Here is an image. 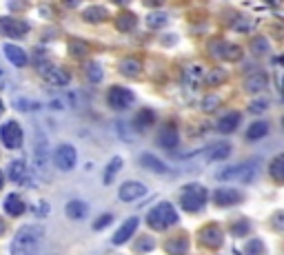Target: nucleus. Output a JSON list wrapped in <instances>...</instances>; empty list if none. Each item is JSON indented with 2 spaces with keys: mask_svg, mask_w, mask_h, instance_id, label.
<instances>
[{
  "mask_svg": "<svg viewBox=\"0 0 284 255\" xmlns=\"http://www.w3.org/2000/svg\"><path fill=\"white\" fill-rule=\"evenodd\" d=\"M45 237V228L38 224H25L18 233L14 235L9 251L12 255H36Z\"/></svg>",
  "mask_w": 284,
  "mask_h": 255,
  "instance_id": "f257e3e1",
  "label": "nucleus"
},
{
  "mask_svg": "<svg viewBox=\"0 0 284 255\" xmlns=\"http://www.w3.org/2000/svg\"><path fill=\"white\" fill-rule=\"evenodd\" d=\"M173 224H178V211L171 202H160L147 213V226H151L153 231H164Z\"/></svg>",
  "mask_w": 284,
  "mask_h": 255,
  "instance_id": "f03ea898",
  "label": "nucleus"
},
{
  "mask_svg": "<svg viewBox=\"0 0 284 255\" xmlns=\"http://www.w3.org/2000/svg\"><path fill=\"white\" fill-rule=\"evenodd\" d=\"M207 189L202 184H186L182 189V195H180V206L189 213H198V211L205 209L207 204Z\"/></svg>",
  "mask_w": 284,
  "mask_h": 255,
  "instance_id": "7ed1b4c3",
  "label": "nucleus"
},
{
  "mask_svg": "<svg viewBox=\"0 0 284 255\" xmlns=\"http://www.w3.org/2000/svg\"><path fill=\"white\" fill-rule=\"evenodd\" d=\"M258 162H244V164H235V167L222 169L218 173V180H240V182H253L258 175Z\"/></svg>",
  "mask_w": 284,
  "mask_h": 255,
  "instance_id": "20e7f679",
  "label": "nucleus"
},
{
  "mask_svg": "<svg viewBox=\"0 0 284 255\" xmlns=\"http://www.w3.org/2000/svg\"><path fill=\"white\" fill-rule=\"evenodd\" d=\"M51 162L56 164L60 171H71L78 162V156H76V149L71 145H60L56 151L51 153Z\"/></svg>",
  "mask_w": 284,
  "mask_h": 255,
  "instance_id": "39448f33",
  "label": "nucleus"
},
{
  "mask_svg": "<svg viewBox=\"0 0 284 255\" xmlns=\"http://www.w3.org/2000/svg\"><path fill=\"white\" fill-rule=\"evenodd\" d=\"M107 102H109L111 109L125 111V109H129L131 104L136 102V95H133L129 89H125V87H111L109 93H107Z\"/></svg>",
  "mask_w": 284,
  "mask_h": 255,
  "instance_id": "423d86ee",
  "label": "nucleus"
},
{
  "mask_svg": "<svg viewBox=\"0 0 284 255\" xmlns=\"http://www.w3.org/2000/svg\"><path fill=\"white\" fill-rule=\"evenodd\" d=\"M0 34L7 36V38H25L29 34V25L25 20H18V18H12V16H5L0 18Z\"/></svg>",
  "mask_w": 284,
  "mask_h": 255,
  "instance_id": "0eeeda50",
  "label": "nucleus"
},
{
  "mask_svg": "<svg viewBox=\"0 0 284 255\" xmlns=\"http://www.w3.org/2000/svg\"><path fill=\"white\" fill-rule=\"evenodd\" d=\"M49 162H51V151H49V145H47L45 136H38L34 142V164L36 169L47 178V169H49Z\"/></svg>",
  "mask_w": 284,
  "mask_h": 255,
  "instance_id": "6e6552de",
  "label": "nucleus"
},
{
  "mask_svg": "<svg viewBox=\"0 0 284 255\" xmlns=\"http://www.w3.org/2000/svg\"><path fill=\"white\" fill-rule=\"evenodd\" d=\"M23 129H20L18 122H5L3 126H0V140H3V145L7 149H18L23 147Z\"/></svg>",
  "mask_w": 284,
  "mask_h": 255,
  "instance_id": "1a4fd4ad",
  "label": "nucleus"
},
{
  "mask_svg": "<svg viewBox=\"0 0 284 255\" xmlns=\"http://www.w3.org/2000/svg\"><path fill=\"white\" fill-rule=\"evenodd\" d=\"M40 76L45 78L47 84H51V87H60L62 89V87H67L69 84V76L56 65H40Z\"/></svg>",
  "mask_w": 284,
  "mask_h": 255,
  "instance_id": "9d476101",
  "label": "nucleus"
},
{
  "mask_svg": "<svg viewBox=\"0 0 284 255\" xmlns=\"http://www.w3.org/2000/svg\"><path fill=\"white\" fill-rule=\"evenodd\" d=\"M244 200V195L238 189H216L213 191V202L218 206H231V204H240Z\"/></svg>",
  "mask_w": 284,
  "mask_h": 255,
  "instance_id": "9b49d317",
  "label": "nucleus"
},
{
  "mask_svg": "<svg viewBox=\"0 0 284 255\" xmlns=\"http://www.w3.org/2000/svg\"><path fill=\"white\" fill-rule=\"evenodd\" d=\"M147 195V187H144L142 182H125L120 187V193H118V198L122 202H136Z\"/></svg>",
  "mask_w": 284,
  "mask_h": 255,
  "instance_id": "f8f14e48",
  "label": "nucleus"
},
{
  "mask_svg": "<svg viewBox=\"0 0 284 255\" xmlns=\"http://www.w3.org/2000/svg\"><path fill=\"white\" fill-rule=\"evenodd\" d=\"M200 242L205 244V246H209V248H218V246H222V242H224V233H222V228H220L218 224H209V226H205V231L200 233Z\"/></svg>",
  "mask_w": 284,
  "mask_h": 255,
  "instance_id": "ddd939ff",
  "label": "nucleus"
},
{
  "mask_svg": "<svg viewBox=\"0 0 284 255\" xmlns=\"http://www.w3.org/2000/svg\"><path fill=\"white\" fill-rule=\"evenodd\" d=\"M138 224H140V220H138V217H129V220H127L125 224H122V226L116 231V235H114V240H111V242H114L116 246H122L125 242H129L131 235L136 233Z\"/></svg>",
  "mask_w": 284,
  "mask_h": 255,
  "instance_id": "4468645a",
  "label": "nucleus"
},
{
  "mask_svg": "<svg viewBox=\"0 0 284 255\" xmlns=\"http://www.w3.org/2000/svg\"><path fill=\"white\" fill-rule=\"evenodd\" d=\"M7 178L16 184H25L29 180V169H27V162L25 160H14L7 169Z\"/></svg>",
  "mask_w": 284,
  "mask_h": 255,
  "instance_id": "2eb2a0df",
  "label": "nucleus"
},
{
  "mask_svg": "<svg viewBox=\"0 0 284 255\" xmlns=\"http://www.w3.org/2000/svg\"><path fill=\"white\" fill-rule=\"evenodd\" d=\"M5 56L9 58V62H12L14 67H27V62H29V58H27L25 49H20L18 45H12V42H7V45L3 47Z\"/></svg>",
  "mask_w": 284,
  "mask_h": 255,
  "instance_id": "dca6fc26",
  "label": "nucleus"
},
{
  "mask_svg": "<svg viewBox=\"0 0 284 255\" xmlns=\"http://www.w3.org/2000/svg\"><path fill=\"white\" fill-rule=\"evenodd\" d=\"M140 164L144 169H149V171H153V173H160V175H167L169 173L167 164L160 160V158L151 156V153H142V156H140Z\"/></svg>",
  "mask_w": 284,
  "mask_h": 255,
  "instance_id": "f3484780",
  "label": "nucleus"
},
{
  "mask_svg": "<svg viewBox=\"0 0 284 255\" xmlns=\"http://www.w3.org/2000/svg\"><path fill=\"white\" fill-rule=\"evenodd\" d=\"M65 213H67V217H71V220H82V217L89 215V204L82 200H71V202H67Z\"/></svg>",
  "mask_w": 284,
  "mask_h": 255,
  "instance_id": "a211bd4d",
  "label": "nucleus"
},
{
  "mask_svg": "<svg viewBox=\"0 0 284 255\" xmlns=\"http://www.w3.org/2000/svg\"><path fill=\"white\" fill-rule=\"evenodd\" d=\"M266 87H269V76H264V73H253V76H249L244 82V89L249 93H260V91H264Z\"/></svg>",
  "mask_w": 284,
  "mask_h": 255,
  "instance_id": "6ab92c4d",
  "label": "nucleus"
},
{
  "mask_svg": "<svg viewBox=\"0 0 284 255\" xmlns=\"http://www.w3.org/2000/svg\"><path fill=\"white\" fill-rule=\"evenodd\" d=\"M178 142H180V138H178V131H175L173 126H164V129H160L158 145L162 149H175L178 147Z\"/></svg>",
  "mask_w": 284,
  "mask_h": 255,
  "instance_id": "aec40b11",
  "label": "nucleus"
},
{
  "mask_svg": "<svg viewBox=\"0 0 284 255\" xmlns=\"http://www.w3.org/2000/svg\"><path fill=\"white\" fill-rule=\"evenodd\" d=\"M5 213L12 215V217H18V215L25 213V202L18 193L7 195V200H5Z\"/></svg>",
  "mask_w": 284,
  "mask_h": 255,
  "instance_id": "412c9836",
  "label": "nucleus"
},
{
  "mask_svg": "<svg viewBox=\"0 0 284 255\" xmlns=\"http://www.w3.org/2000/svg\"><path fill=\"white\" fill-rule=\"evenodd\" d=\"M238 124H240V113L238 111H233V113H227V115H222V118L218 120V131L220 134H231V131L238 129Z\"/></svg>",
  "mask_w": 284,
  "mask_h": 255,
  "instance_id": "4be33fe9",
  "label": "nucleus"
},
{
  "mask_svg": "<svg viewBox=\"0 0 284 255\" xmlns=\"http://www.w3.org/2000/svg\"><path fill=\"white\" fill-rule=\"evenodd\" d=\"M229 156H231V145L229 142H216L213 147H209V160L211 162L227 160Z\"/></svg>",
  "mask_w": 284,
  "mask_h": 255,
  "instance_id": "5701e85b",
  "label": "nucleus"
},
{
  "mask_svg": "<svg viewBox=\"0 0 284 255\" xmlns=\"http://www.w3.org/2000/svg\"><path fill=\"white\" fill-rule=\"evenodd\" d=\"M269 122L266 120H255L253 124H249V129H246V140H260V138H264L266 134H269Z\"/></svg>",
  "mask_w": 284,
  "mask_h": 255,
  "instance_id": "b1692460",
  "label": "nucleus"
},
{
  "mask_svg": "<svg viewBox=\"0 0 284 255\" xmlns=\"http://www.w3.org/2000/svg\"><path fill=\"white\" fill-rule=\"evenodd\" d=\"M153 120H155L153 111L151 109H142V111H138L136 118H133V126H136V131H144V129H149V126L153 124Z\"/></svg>",
  "mask_w": 284,
  "mask_h": 255,
  "instance_id": "393cba45",
  "label": "nucleus"
},
{
  "mask_svg": "<svg viewBox=\"0 0 284 255\" xmlns=\"http://www.w3.org/2000/svg\"><path fill=\"white\" fill-rule=\"evenodd\" d=\"M167 251L171 255H184L186 251H189V240H186L184 235H182V237H173V240L167 242Z\"/></svg>",
  "mask_w": 284,
  "mask_h": 255,
  "instance_id": "a878e982",
  "label": "nucleus"
},
{
  "mask_svg": "<svg viewBox=\"0 0 284 255\" xmlns=\"http://www.w3.org/2000/svg\"><path fill=\"white\" fill-rule=\"evenodd\" d=\"M120 71L125 73V76H129V78H138L142 73V65L136 60V58H127V60H122Z\"/></svg>",
  "mask_w": 284,
  "mask_h": 255,
  "instance_id": "bb28decb",
  "label": "nucleus"
},
{
  "mask_svg": "<svg viewBox=\"0 0 284 255\" xmlns=\"http://www.w3.org/2000/svg\"><path fill=\"white\" fill-rule=\"evenodd\" d=\"M122 169V158L120 156H116V158H111V162L107 164V169H105V184H111L114 182V178L118 175V171Z\"/></svg>",
  "mask_w": 284,
  "mask_h": 255,
  "instance_id": "cd10ccee",
  "label": "nucleus"
},
{
  "mask_svg": "<svg viewBox=\"0 0 284 255\" xmlns=\"http://www.w3.org/2000/svg\"><path fill=\"white\" fill-rule=\"evenodd\" d=\"M82 18L87 20V23H103V20H107V9L105 7H89V9H84Z\"/></svg>",
  "mask_w": 284,
  "mask_h": 255,
  "instance_id": "c85d7f7f",
  "label": "nucleus"
},
{
  "mask_svg": "<svg viewBox=\"0 0 284 255\" xmlns=\"http://www.w3.org/2000/svg\"><path fill=\"white\" fill-rule=\"evenodd\" d=\"M269 173H271V178L275 180V182H282L284 180V158L282 156L273 158V162L269 164Z\"/></svg>",
  "mask_w": 284,
  "mask_h": 255,
  "instance_id": "c756f323",
  "label": "nucleus"
},
{
  "mask_svg": "<svg viewBox=\"0 0 284 255\" xmlns=\"http://www.w3.org/2000/svg\"><path fill=\"white\" fill-rule=\"evenodd\" d=\"M136 25H138V18L133 14H129V12L122 14L120 18L116 20V27L120 31H133V29H136Z\"/></svg>",
  "mask_w": 284,
  "mask_h": 255,
  "instance_id": "7c9ffc66",
  "label": "nucleus"
},
{
  "mask_svg": "<svg viewBox=\"0 0 284 255\" xmlns=\"http://www.w3.org/2000/svg\"><path fill=\"white\" fill-rule=\"evenodd\" d=\"M87 78H89V82L98 84L100 80H103V67H100L98 62H91V65H87Z\"/></svg>",
  "mask_w": 284,
  "mask_h": 255,
  "instance_id": "2f4dec72",
  "label": "nucleus"
},
{
  "mask_svg": "<svg viewBox=\"0 0 284 255\" xmlns=\"http://www.w3.org/2000/svg\"><path fill=\"white\" fill-rule=\"evenodd\" d=\"M147 23H149V27L160 29V27H164V25H167V16H164V14H151L147 18Z\"/></svg>",
  "mask_w": 284,
  "mask_h": 255,
  "instance_id": "473e14b6",
  "label": "nucleus"
},
{
  "mask_svg": "<svg viewBox=\"0 0 284 255\" xmlns=\"http://www.w3.org/2000/svg\"><path fill=\"white\" fill-rule=\"evenodd\" d=\"M251 49H253L255 54H266V51H269V40L266 38H255L253 42H251Z\"/></svg>",
  "mask_w": 284,
  "mask_h": 255,
  "instance_id": "72a5a7b5",
  "label": "nucleus"
},
{
  "mask_svg": "<svg viewBox=\"0 0 284 255\" xmlns=\"http://www.w3.org/2000/svg\"><path fill=\"white\" fill-rule=\"evenodd\" d=\"M262 251H264V244L260 240H251L246 244V255H262Z\"/></svg>",
  "mask_w": 284,
  "mask_h": 255,
  "instance_id": "f704fd0d",
  "label": "nucleus"
},
{
  "mask_svg": "<svg viewBox=\"0 0 284 255\" xmlns=\"http://www.w3.org/2000/svg\"><path fill=\"white\" fill-rule=\"evenodd\" d=\"M111 222H114V215H111V213H103L98 220L93 222V228H96V231H103V228L107 224H111Z\"/></svg>",
  "mask_w": 284,
  "mask_h": 255,
  "instance_id": "c9c22d12",
  "label": "nucleus"
},
{
  "mask_svg": "<svg viewBox=\"0 0 284 255\" xmlns=\"http://www.w3.org/2000/svg\"><path fill=\"white\" fill-rule=\"evenodd\" d=\"M269 109V100H253L249 104V111L251 113H260V111H266Z\"/></svg>",
  "mask_w": 284,
  "mask_h": 255,
  "instance_id": "e433bc0d",
  "label": "nucleus"
},
{
  "mask_svg": "<svg viewBox=\"0 0 284 255\" xmlns=\"http://www.w3.org/2000/svg\"><path fill=\"white\" fill-rule=\"evenodd\" d=\"M216 107H218V98H216V95H209V98L205 100V104H202V109H205V111H211Z\"/></svg>",
  "mask_w": 284,
  "mask_h": 255,
  "instance_id": "4c0bfd02",
  "label": "nucleus"
},
{
  "mask_svg": "<svg viewBox=\"0 0 284 255\" xmlns=\"http://www.w3.org/2000/svg\"><path fill=\"white\" fill-rule=\"evenodd\" d=\"M235 226H238V228H233V235H244V233L249 231V222H244V220L238 222Z\"/></svg>",
  "mask_w": 284,
  "mask_h": 255,
  "instance_id": "58836bf2",
  "label": "nucleus"
},
{
  "mask_svg": "<svg viewBox=\"0 0 284 255\" xmlns=\"http://www.w3.org/2000/svg\"><path fill=\"white\" fill-rule=\"evenodd\" d=\"M275 228H282V213L275 215Z\"/></svg>",
  "mask_w": 284,
  "mask_h": 255,
  "instance_id": "ea45409f",
  "label": "nucleus"
},
{
  "mask_svg": "<svg viewBox=\"0 0 284 255\" xmlns=\"http://www.w3.org/2000/svg\"><path fill=\"white\" fill-rule=\"evenodd\" d=\"M5 231H7V224H5V220H0V235H3Z\"/></svg>",
  "mask_w": 284,
  "mask_h": 255,
  "instance_id": "a19ab883",
  "label": "nucleus"
},
{
  "mask_svg": "<svg viewBox=\"0 0 284 255\" xmlns=\"http://www.w3.org/2000/svg\"><path fill=\"white\" fill-rule=\"evenodd\" d=\"M65 5H71L73 7V5H78V0H65Z\"/></svg>",
  "mask_w": 284,
  "mask_h": 255,
  "instance_id": "79ce46f5",
  "label": "nucleus"
},
{
  "mask_svg": "<svg viewBox=\"0 0 284 255\" xmlns=\"http://www.w3.org/2000/svg\"><path fill=\"white\" fill-rule=\"evenodd\" d=\"M3 184H5V175L0 173V189H3Z\"/></svg>",
  "mask_w": 284,
  "mask_h": 255,
  "instance_id": "37998d69",
  "label": "nucleus"
},
{
  "mask_svg": "<svg viewBox=\"0 0 284 255\" xmlns=\"http://www.w3.org/2000/svg\"><path fill=\"white\" fill-rule=\"evenodd\" d=\"M114 3H118V5H122V3H129V0H114Z\"/></svg>",
  "mask_w": 284,
  "mask_h": 255,
  "instance_id": "c03bdc74",
  "label": "nucleus"
},
{
  "mask_svg": "<svg viewBox=\"0 0 284 255\" xmlns=\"http://www.w3.org/2000/svg\"><path fill=\"white\" fill-rule=\"evenodd\" d=\"M3 111H5V104H3V102H0V115H3Z\"/></svg>",
  "mask_w": 284,
  "mask_h": 255,
  "instance_id": "a18cd8bd",
  "label": "nucleus"
},
{
  "mask_svg": "<svg viewBox=\"0 0 284 255\" xmlns=\"http://www.w3.org/2000/svg\"><path fill=\"white\" fill-rule=\"evenodd\" d=\"M3 78H5V73H3V69H0V80H3Z\"/></svg>",
  "mask_w": 284,
  "mask_h": 255,
  "instance_id": "49530a36",
  "label": "nucleus"
}]
</instances>
